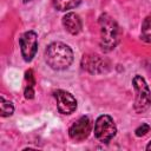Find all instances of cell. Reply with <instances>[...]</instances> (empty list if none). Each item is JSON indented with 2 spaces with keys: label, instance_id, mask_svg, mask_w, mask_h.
Masks as SVG:
<instances>
[{
  "label": "cell",
  "instance_id": "obj_15",
  "mask_svg": "<svg viewBox=\"0 0 151 151\" xmlns=\"http://www.w3.org/2000/svg\"><path fill=\"white\" fill-rule=\"evenodd\" d=\"M146 150H151V142H150V143L146 145Z\"/></svg>",
  "mask_w": 151,
  "mask_h": 151
},
{
  "label": "cell",
  "instance_id": "obj_7",
  "mask_svg": "<svg viewBox=\"0 0 151 151\" xmlns=\"http://www.w3.org/2000/svg\"><path fill=\"white\" fill-rule=\"evenodd\" d=\"M92 130V122L87 116H81L79 119H77L68 129V134L71 139L76 142H81L86 139Z\"/></svg>",
  "mask_w": 151,
  "mask_h": 151
},
{
  "label": "cell",
  "instance_id": "obj_11",
  "mask_svg": "<svg viewBox=\"0 0 151 151\" xmlns=\"http://www.w3.org/2000/svg\"><path fill=\"white\" fill-rule=\"evenodd\" d=\"M14 112L13 103L9 100H6L4 97L0 98V114L1 117H9Z\"/></svg>",
  "mask_w": 151,
  "mask_h": 151
},
{
  "label": "cell",
  "instance_id": "obj_4",
  "mask_svg": "<svg viewBox=\"0 0 151 151\" xmlns=\"http://www.w3.org/2000/svg\"><path fill=\"white\" fill-rule=\"evenodd\" d=\"M116 133L117 126L110 116L103 114L97 118L94 123V136L99 142L107 144L116 136Z\"/></svg>",
  "mask_w": 151,
  "mask_h": 151
},
{
  "label": "cell",
  "instance_id": "obj_2",
  "mask_svg": "<svg viewBox=\"0 0 151 151\" xmlns=\"http://www.w3.org/2000/svg\"><path fill=\"white\" fill-rule=\"evenodd\" d=\"M99 25H100V47L104 52H110L120 41V37H122L120 27L106 13L100 15Z\"/></svg>",
  "mask_w": 151,
  "mask_h": 151
},
{
  "label": "cell",
  "instance_id": "obj_6",
  "mask_svg": "<svg viewBox=\"0 0 151 151\" xmlns=\"http://www.w3.org/2000/svg\"><path fill=\"white\" fill-rule=\"evenodd\" d=\"M21 54L25 61H31L38 50V35L34 31H27L19 38Z\"/></svg>",
  "mask_w": 151,
  "mask_h": 151
},
{
  "label": "cell",
  "instance_id": "obj_10",
  "mask_svg": "<svg viewBox=\"0 0 151 151\" xmlns=\"http://www.w3.org/2000/svg\"><path fill=\"white\" fill-rule=\"evenodd\" d=\"M80 2L81 0H52L54 8H57L58 11H63V12L76 8L77 6L80 5Z\"/></svg>",
  "mask_w": 151,
  "mask_h": 151
},
{
  "label": "cell",
  "instance_id": "obj_9",
  "mask_svg": "<svg viewBox=\"0 0 151 151\" xmlns=\"http://www.w3.org/2000/svg\"><path fill=\"white\" fill-rule=\"evenodd\" d=\"M63 25L65 27V29L76 35L78 34L81 28H83V22H81V19L78 14H76L74 12H70V13H66L63 18Z\"/></svg>",
  "mask_w": 151,
  "mask_h": 151
},
{
  "label": "cell",
  "instance_id": "obj_3",
  "mask_svg": "<svg viewBox=\"0 0 151 151\" xmlns=\"http://www.w3.org/2000/svg\"><path fill=\"white\" fill-rule=\"evenodd\" d=\"M133 88L136 91V99L133 104V110L137 113H144L151 106V91L145 79L137 74L132 79Z\"/></svg>",
  "mask_w": 151,
  "mask_h": 151
},
{
  "label": "cell",
  "instance_id": "obj_1",
  "mask_svg": "<svg viewBox=\"0 0 151 151\" xmlns=\"http://www.w3.org/2000/svg\"><path fill=\"white\" fill-rule=\"evenodd\" d=\"M45 61L53 70H66L73 63V51L64 42H52L45 50Z\"/></svg>",
  "mask_w": 151,
  "mask_h": 151
},
{
  "label": "cell",
  "instance_id": "obj_12",
  "mask_svg": "<svg viewBox=\"0 0 151 151\" xmlns=\"http://www.w3.org/2000/svg\"><path fill=\"white\" fill-rule=\"evenodd\" d=\"M140 38L146 42H151V17H147L144 19L142 24Z\"/></svg>",
  "mask_w": 151,
  "mask_h": 151
},
{
  "label": "cell",
  "instance_id": "obj_13",
  "mask_svg": "<svg viewBox=\"0 0 151 151\" xmlns=\"http://www.w3.org/2000/svg\"><path fill=\"white\" fill-rule=\"evenodd\" d=\"M149 131H150V126H149L147 124H142L138 129H136V136H137V137L145 136Z\"/></svg>",
  "mask_w": 151,
  "mask_h": 151
},
{
  "label": "cell",
  "instance_id": "obj_14",
  "mask_svg": "<svg viewBox=\"0 0 151 151\" xmlns=\"http://www.w3.org/2000/svg\"><path fill=\"white\" fill-rule=\"evenodd\" d=\"M25 98L26 99H33L34 98V87L33 86H27L25 88Z\"/></svg>",
  "mask_w": 151,
  "mask_h": 151
},
{
  "label": "cell",
  "instance_id": "obj_5",
  "mask_svg": "<svg viewBox=\"0 0 151 151\" xmlns=\"http://www.w3.org/2000/svg\"><path fill=\"white\" fill-rule=\"evenodd\" d=\"M81 67L87 71L88 73L92 74H100V73H105L107 72L110 64L106 59L101 58L98 54L94 53H88V54H84L81 58Z\"/></svg>",
  "mask_w": 151,
  "mask_h": 151
},
{
  "label": "cell",
  "instance_id": "obj_8",
  "mask_svg": "<svg viewBox=\"0 0 151 151\" xmlns=\"http://www.w3.org/2000/svg\"><path fill=\"white\" fill-rule=\"evenodd\" d=\"M54 98L57 100L58 111L61 114H71L77 109V100L76 98L67 91L57 90L54 93Z\"/></svg>",
  "mask_w": 151,
  "mask_h": 151
}]
</instances>
